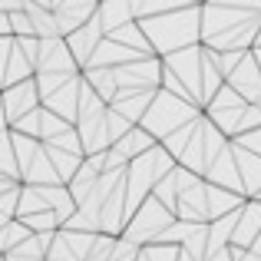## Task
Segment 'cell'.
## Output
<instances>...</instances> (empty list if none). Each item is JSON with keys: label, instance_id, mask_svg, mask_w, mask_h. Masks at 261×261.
<instances>
[{"label": "cell", "instance_id": "6da1fadb", "mask_svg": "<svg viewBox=\"0 0 261 261\" xmlns=\"http://www.w3.org/2000/svg\"><path fill=\"white\" fill-rule=\"evenodd\" d=\"M261 33V0H202V43L212 50H251Z\"/></svg>", "mask_w": 261, "mask_h": 261}, {"label": "cell", "instance_id": "7a4b0ae2", "mask_svg": "<svg viewBox=\"0 0 261 261\" xmlns=\"http://www.w3.org/2000/svg\"><path fill=\"white\" fill-rule=\"evenodd\" d=\"M139 23L159 57L192 43H202V4H185V7H175V10L139 17Z\"/></svg>", "mask_w": 261, "mask_h": 261}, {"label": "cell", "instance_id": "3957f363", "mask_svg": "<svg viewBox=\"0 0 261 261\" xmlns=\"http://www.w3.org/2000/svg\"><path fill=\"white\" fill-rule=\"evenodd\" d=\"M205 109L202 106H195V102H189V99H182V96H175V93H169V89H155V96H152V102H149V109H146V116L139 119V126H146L149 133L155 136V139H166V136H172L178 126H185L189 119H195V116H202Z\"/></svg>", "mask_w": 261, "mask_h": 261}, {"label": "cell", "instance_id": "277c9868", "mask_svg": "<svg viewBox=\"0 0 261 261\" xmlns=\"http://www.w3.org/2000/svg\"><path fill=\"white\" fill-rule=\"evenodd\" d=\"M175 218L178 215L169 208L166 202H159L155 195H149L146 202L133 212V218H129L126 228H122V235H126L129 242H136V245H149V242H155V238H159Z\"/></svg>", "mask_w": 261, "mask_h": 261}, {"label": "cell", "instance_id": "5b68a950", "mask_svg": "<svg viewBox=\"0 0 261 261\" xmlns=\"http://www.w3.org/2000/svg\"><path fill=\"white\" fill-rule=\"evenodd\" d=\"M0 102H4V113L10 122H17L20 116H27L30 109H37L40 102V86H37V76H27L20 83H10L0 89Z\"/></svg>", "mask_w": 261, "mask_h": 261}, {"label": "cell", "instance_id": "8992f818", "mask_svg": "<svg viewBox=\"0 0 261 261\" xmlns=\"http://www.w3.org/2000/svg\"><path fill=\"white\" fill-rule=\"evenodd\" d=\"M106 37V30H102V20H99V13L96 17H89L83 27H76L73 33H66V43H70V50H73V57H76V63H80V70L89 63V57L96 53V46H99V40Z\"/></svg>", "mask_w": 261, "mask_h": 261}, {"label": "cell", "instance_id": "52a82bcc", "mask_svg": "<svg viewBox=\"0 0 261 261\" xmlns=\"http://www.w3.org/2000/svg\"><path fill=\"white\" fill-rule=\"evenodd\" d=\"M205 178L215 185H225V189H235L245 195V182H242V172H238V162H235V149H231V139L222 152L212 159V166L205 169Z\"/></svg>", "mask_w": 261, "mask_h": 261}, {"label": "cell", "instance_id": "ba28073f", "mask_svg": "<svg viewBox=\"0 0 261 261\" xmlns=\"http://www.w3.org/2000/svg\"><path fill=\"white\" fill-rule=\"evenodd\" d=\"M228 83L235 86L248 102H258L261 99V63L255 60V53H251V50L245 53L242 63L228 73Z\"/></svg>", "mask_w": 261, "mask_h": 261}, {"label": "cell", "instance_id": "9c48e42d", "mask_svg": "<svg viewBox=\"0 0 261 261\" xmlns=\"http://www.w3.org/2000/svg\"><path fill=\"white\" fill-rule=\"evenodd\" d=\"M175 215L185 218V222H208V182L205 178H198L195 185H189L178 195Z\"/></svg>", "mask_w": 261, "mask_h": 261}, {"label": "cell", "instance_id": "30bf717a", "mask_svg": "<svg viewBox=\"0 0 261 261\" xmlns=\"http://www.w3.org/2000/svg\"><path fill=\"white\" fill-rule=\"evenodd\" d=\"M53 13H57V23H60V33H73L76 27H83L89 17H96L99 13V0H60L57 7H53Z\"/></svg>", "mask_w": 261, "mask_h": 261}, {"label": "cell", "instance_id": "8fae6325", "mask_svg": "<svg viewBox=\"0 0 261 261\" xmlns=\"http://www.w3.org/2000/svg\"><path fill=\"white\" fill-rule=\"evenodd\" d=\"M231 149H235V162H238V172H242V182H245V195L255 198L261 192V155L245 149L235 139H231Z\"/></svg>", "mask_w": 261, "mask_h": 261}, {"label": "cell", "instance_id": "7c38bea8", "mask_svg": "<svg viewBox=\"0 0 261 261\" xmlns=\"http://www.w3.org/2000/svg\"><path fill=\"white\" fill-rule=\"evenodd\" d=\"M99 20H102V30L113 33L116 27L136 20L133 4H129V0H99Z\"/></svg>", "mask_w": 261, "mask_h": 261}, {"label": "cell", "instance_id": "4fadbf2b", "mask_svg": "<svg viewBox=\"0 0 261 261\" xmlns=\"http://www.w3.org/2000/svg\"><path fill=\"white\" fill-rule=\"evenodd\" d=\"M30 235H33V228L23 222V218H10V222L0 228V251L7 255L10 248H17V245L23 242V238H30Z\"/></svg>", "mask_w": 261, "mask_h": 261}, {"label": "cell", "instance_id": "5bb4252c", "mask_svg": "<svg viewBox=\"0 0 261 261\" xmlns=\"http://www.w3.org/2000/svg\"><path fill=\"white\" fill-rule=\"evenodd\" d=\"M0 175L20 178V166H17V152H13V136L10 129L0 133Z\"/></svg>", "mask_w": 261, "mask_h": 261}, {"label": "cell", "instance_id": "9a60e30c", "mask_svg": "<svg viewBox=\"0 0 261 261\" xmlns=\"http://www.w3.org/2000/svg\"><path fill=\"white\" fill-rule=\"evenodd\" d=\"M116 242H119V235H113V231H96L93 238V248H89L86 261H109V255H113Z\"/></svg>", "mask_w": 261, "mask_h": 261}, {"label": "cell", "instance_id": "2e32d148", "mask_svg": "<svg viewBox=\"0 0 261 261\" xmlns=\"http://www.w3.org/2000/svg\"><path fill=\"white\" fill-rule=\"evenodd\" d=\"M139 255H142V245H136V242H129L126 235H119V242H116L109 261H139Z\"/></svg>", "mask_w": 261, "mask_h": 261}, {"label": "cell", "instance_id": "e0dca14e", "mask_svg": "<svg viewBox=\"0 0 261 261\" xmlns=\"http://www.w3.org/2000/svg\"><path fill=\"white\" fill-rule=\"evenodd\" d=\"M10 30H13V37H33V20H30V13L20 7V10H10Z\"/></svg>", "mask_w": 261, "mask_h": 261}, {"label": "cell", "instance_id": "ac0fdd59", "mask_svg": "<svg viewBox=\"0 0 261 261\" xmlns=\"http://www.w3.org/2000/svg\"><path fill=\"white\" fill-rule=\"evenodd\" d=\"M235 142H242L245 149H251V152H258V155H261V126L245 129L242 136H235Z\"/></svg>", "mask_w": 261, "mask_h": 261}, {"label": "cell", "instance_id": "d6986e66", "mask_svg": "<svg viewBox=\"0 0 261 261\" xmlns=\"http://www.w3.org/2000/svg\"><path fill=\"white\" fill-rule=\"evenodd\" d=\"M10 50H13V37H0V89L7 83V60H10Z\"/></svg>", "mask_w": 261, "mask_h": 261}, {"label": "cell", "instance_id": "ffe728a7", "mask_svg": "<svg viewBox=\"0 0 261 261\" xmlns=\"http://www.w3.org/2000/svg\"><path fill=\"white\" fill-rule=\"evenodd\" d=\"M4 261H46V258H40V255H20V251H7Z\"/></svg>", "mask_w": 261, "mask_h": 261}, {"label": "cell", "instance_id": "44dd1931", "mask_svg": "<svg viewBox=\"0 0 261 261\" xmlns=\"http://www.w3.org/2000/svg\"><path fill=\"white\" fill-rule=\"evenodd\" d=\"M0 37H13V30H10V13H7V10H0Z\"/></svg>", "mask_w": 261, "mask_h": 261}, {"label": "cell", "instance_id": "7402d4cb", "mask_svg": "<svg viewBox=\"0 0 261 261\" xmlns=\"http://www.w3.org/2000/svg\"><path fill=\"white\" fill-rule=\"evenodd\" d=\"M10 218H17V215H7V212H4V208H0V228H4V225H7V222H10Z\"/></svg>", "mask_w": 261, "mask_h": 261}, {"label": "cell", "instance_id": "603a6c76", "mask_svg": "<svg viewBox=\"0 0 261 261\" xmlns=\"http://www.w3.org/2000/svg\"><path fill=\"white\" fill-rule=\"evenodd\" d=\"M192 4H202V0H192Z\"/></svg>", "mask_w": 261, "mask_h": 261}, {"label": "cell", "instance_id": "cb8c5ba5", "mask_svg": "<svg viewBox=\"0 0 261 261\" xmlns=\"http://www.w3.org/2000/svg\"><path fill=\"white\" fill-rule=\"evenodd\" d=\"M0 261H4V251H0Z\"/></svg>", "mask_w": 261, "mask_h": 261}]
</instances>
